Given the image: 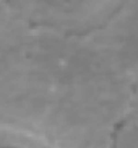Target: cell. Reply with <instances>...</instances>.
Here are the masks:
<instances>
[{"instance_id":"6da1fadb","label":"cell","mask_w":138,"mask_h":148,"mask_svg":"<svg viewBox=\"0 0 138 148\" xmlns=\"http://www.w3.org/2000/svg\"><path fill=\"white\" fill-rule=\"evenodd\" d=\"M0 148H54L46 140L23 130L0 127Z\"/></svg>"},{"instance_id":"7a4b0ae2","label":"cell","mask_w":138,"mask_h":148,"mask_svg":"<svg viewBox=\"0 0 138 148\" xmlns=\"http://www.w3.org/2000/svg\"><path fill=\"white\" fill-rule=\"evenodd\" d=\"M120 148H138V125H132L124 130L120 137Z\"/></svg>"}]
</instances>
